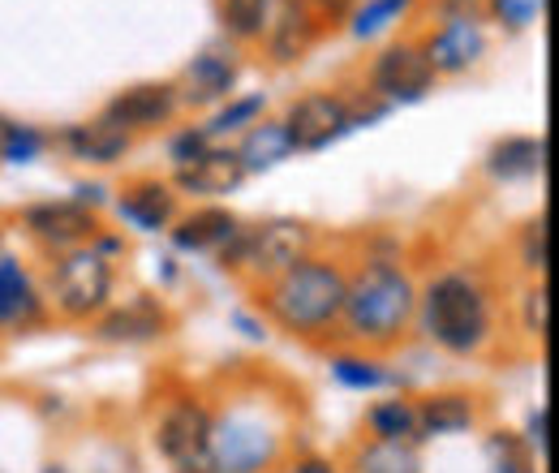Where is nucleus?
Returning <instances> with one entry per match:
<instances>
[{"instance_id":"1","label":"nucleus","mask_w":559,"mask_h":473,"mask_svg":"<svg viewBox=\"0 0 559 473\" xmlns=\"http://www.w3.org/2000/svg\"><path fill=\"white\" fill-rule=\"evenodd\" d=\"M345 288H349V275L336 263L306 255L301 263L280 271L263 301H267V315L288 336H323L345 310Z\"/></svg>"},{"instance_id":"2","label":"nucleus","mask_w":559,"mask_h":473,"mask_svg":"<svg viewBox=\"0 0 559 473\" xmlns=\"http://www.w3.org/2000/svg\"><path fill=\"white\" fill-rule=\"evenodd\" d=\"M490 293L469 271H443L421 293V332L439 348L469 357L490 340Z\"/></svg>"},{"instance_id":"3","label":"nucleus","mask_w":559,"mask_h":473,"mask_svg":"<svg viewBox=\"0 0 559 473\" xmlns=\"http://www.w3.org/2000/svg\"><path fill=\"white\" fill-rule=\"evenodd\" d=\"M418 315V288L414 280L392 263H366L345 288V328L353 340L366 344H392Z\"/></svg>"},{"instance_id":"4","label":"nucleus","mask_w":559,"mask_h":473,"mask_svg":"<svg viewBox=\"0 0 559 473\" xmlns=\"http://www.w3.org/2000/svg\"><path fill=\"white\" fill-rule=\"evenodd\" d=\"M388 108L374 104L366 113H353V104L336 91H306L288 104V113L280 117L284 134L293 155H314V151H328L332 142H341L345 134L361 130V126H374Z\"/></svg>"},{"instance_id":"5","label":"nucleus","mask_w":559,"mask_h":473,"mask_svg":"<svg viewBox=\"0 0 559 473\" xmlns=\"http://www.w3.org/2000/svg\"><path fill=\"white\" fill-rule=\"evenodd\" d=\"M52 301L73 323L99 319L112 301V259L99 255L95 246H78L70 255H61V263L52 271Z\"/></svg>"},{"instance_id":"6","label":"nucleus","mask_w":559,"mask_h":473,"mask_svg":"<svg viewBox=\"0 0 559 473\" xmlns=\"http://www.w3.org/2000/svg\"><path fill=\"white\" fill-rule=\"evenodd\" d=\"M280 452V430L263 413H228L211 426L207 465L211 473H263Z\"/></svg>"},{"instance_id":"7","label":"nucleus","mask_w":559,"mask_h":473,"mask_svg":"<svg viewBox=\"0 0 559 473\" xmlns=\"http://www.w3.org/2000/svg\"><path fill=\"white\" fill-rule=\"evenodd\" d=\"M310 228L301 220H267L259 228H241L237 241L224 250V268H246L254 275H272L288 271L310 255Z\"/></svg>"},{"instance_id":"8","label":"nucleus","mask_w":559,"mask_h":473,"mask_svg":"<svg viewBox=\"0 0 559 473\" xmlns=\"http://www.w3.org/2000/svg\"><path fill=\"white\" fill-rule=\"evenodd\" d=\"M181 113V95L173 82H139V86H126L117 91L108 104H104V121L117 126L121 134H151V130H164L173 126Z\"/></svg>"},{"instance_id":"9","label":"nucleus","mask_w":559,"mask_h":473,"mask_svg":"<svg viewBox=\"0 0 559 473\" xmlns=\"http://www.w3.org/2000/svg\"><path fill=\"white\" fill-rule=\"evenodd\" d=\"M435 69L421 57V44H392L374 57L370 66V91L383 99V108L392 104H418L435 91Z\"/></svg>"},{"instance_id":"10","label":"nucleus","mask_w":559,"mask_h":473,"mask_svg":"<svg viewBox=\"0 0 559 473\" xmlns=\"http://www.w3.org/2000/svg\"><path fill=\"white\" fill-rule=\"evenodd\" d=\"M421 57L430 61L435 78H456L469 73L487 57V26L478 13H452L443 26H435L421 39Z\"/></svg>"},{"instance_id":"11","label":"nucleus","mask_w":559,"mask_h":473,"mask_svg":"<svg viewBox=\"0 0 559 473\" xmlns=\"http://www.w3.org/2000/svg\"><path fill=\"white\" fill-rule=\"evenodd\" d=\"M22 228H26L39 246H48V250H57V255H70V250H78V246H86V241L99 237L95 211L73 203V199H52V203L26 206V211H22Z\"/></svg>"},{"instance_id":"12","label":"nucleus","mask_w":559,"mask_h":473,"mask_svg":"<svg viewBox=\"0 0 559 473\" xmlns=\"http://www.w3.org/2000/svg\"><path fill=\"white\" fill-rule=\"evenodd\" d=\"M211 426H215V417L207 413V405H199V401H173V405L164 409L159 426H155V448L177 470L181 465H199V461H207Z\"/></svg>"},{"instance_id":"13","label":"nucleus","mask_w":559,"mask_h":473,"mask_svg":"<svg viewBox=\"0 0 559 473\" xmlns=\"http://www.w3.org/2000/svg\"><path fill=\"white\" fill-rule=\"evenodd\" d=\"M241 78V61L233 48H207L199 52L190 66L181 69V78L173 82L181 95V108H211V104H228Z\"/></svg>"},{"instance_id":"14","label":"nucleus","mask_w":559,"mask_h":473,"mask_svg":"<svg viewBox=\"0 0 559 473\" xmlns=\"http://www.w3.org/2000/svg\"><path fill=\"white\" fill-rule=\"evenodd\" d=\"M323 26H328V22L314 17L301 0H280L276 17H272V26H267V35H263L267 61H272V66H297V61H306L310 48L319 44Z\"/></svg>"},{"instance_id":"15","label":"nucleus","mask_w":559,"mask_h":473,"mask_svg":"<svg viewBox=\"0 0 559 473\" xmlns=\"http://www.w3.org/2000/svg\"><path fill=\"white\" fill-rule=\"evenodd\" d=\"M246 186V168L233 146H211L190 168H177V190L194 199H224Z\"/></svg>"},{"instance_id":"16","label":"nucleus","mask_w":559,"mask_h":473,"mask_svg":"<svg viewBox=\"0 0 559 473\" xmlns=\"http://www.w3.org/2000/svg\"><path fill=\"white\" fill-rule=\"evenodd\" d=\"M61 146L70 151V159H78V164L108 168V164H117V159H126V155H130L134 138L121 134L117 126H108L104 117H95V121L66 126V130H61Z\"/></svg>"},{"instance_id":"17","label":"nucleus","mask_w":559,"mask_h":473,"mask_svg":"<svg viewBox=\"0 0 559 473\" xmlns=\"http://www.w3.org/2000/svg\"><path fill=\"white\" fill-rule=\"evenodd\" d=\"M487 173L495 181H534L547 168V138L538 134H508L495 138L487 151Z\"/></svg>"},{"instance_id":"18","label":"nucleus","mask_w":559,"mask_h":473,"mask_svg":"<svg viewBox=\"0 0 559 473\" xmlns=\"http://www.w3.org/2000/svg\"><path fill=\"white\" fill-rule=\"evenodd\" d=\"M117 215L126 224H134L142 233H159V228H173L177 224V190L168 181H134L126 190V199H117Z\"/></svg>"},{"instance_id":"19","label":"nucleus","mask_w":559,"mask_h":473,"mask_svg":"<svg viewBox=\"0 0 559 473\" xmlns=\"http://www.w3.org/2000/svg\"><path fill=\"white\" fill-rule=\"evenodd\" d=\"M241 233V220L224 206H199L194 215L177 220L173 228V246L186 255H203V250H228Z\"/></svg>"},{"instance_id":"20","label":"nucleus","mask_w":559,"mask_h":473,"mask_svg":"<svg viewBox=\"0 0 559 473\" xmlns=\"http://www.w3.org/2000/svg\"><path fill=\"white\" fill-rule=\"evenodd\" d=\"M44 319V297L35 293L31 275L17 259H0V323L4 328H31Z\"/></svg>"},{"instance_id":"21","label":"nucleus","mask_w":559,"mask_h":473,"mask_svg":"<svg viewBox=\"0 0 559 473\" xmlns=\"http://www.w3.org/2000/svg\"><path fill=\"white\" fill-rule=\"evenodd\" d=\"M164 328H168V315L155 301H130L126 310L104 315L99 328H95V336L112 340V344H139V340L164 336Z\"/></svg>"},{"instance_id":"22","label":"nucleus","mask_w":559,"mask_h":473,"mask_svg":"<svg viewBox=\"0 0 559 473\" xmlns=\"http://www.w3.org/2000/svg\"><path fill=\"white\" fill-rule=\"evenodd\" d=\"M233 151H237L246 177H250V173H267V168H276L284 159H293V146H288V134H284L280 121H254Z\"/></svg>"},{"instance_id":"23","label":"nucleus","mask_w":559,"mask_h":473,"mask_svg":"<svg viewBox=\"0 0 559 473\" xmlns=\"http://www.w3.org/2000/svg\"><path fill=\"white\" fill-rule=\"evenodd\" d=\"M474 417H478V409L465 392H439V397L418 405V439H439V435L469 430Z\"/></svg>"},{"instance_id":"24","label":"nucleus","mask_w":559,"mask_h":473,"mask_svg":"<svg viewBox=\"0 0 559 473\" xmlns=\"http://www.w3.org/2000/svg\"><path fill=\"white\" fill-rule=\"evenodd\" d=\"M280 0H219V26L233 44H263Z\"/></svg>"},{"instance_id":"25","label":"nucleus","mask_w":559,"mask_h":473,"mask_svg":"<svg viewBox=\"0 0 559 473\" xmlns=\"http://www.w3.org/2000/svg\"><path fill=\"white\" fill-rule=\"evenodd\" d=\"M366 426L379 444H414L418 439V405L405 397H388L366 409Z\"/></svg>"},{"instance_id":"26","label":"nucleus","mask_w":559,"mask_h":473,"mask_svg":"<svg viewBox=\"0 0 559 473\" xmlns=\"http://www.w3.org/2000/svg\"><path fill=\"white\" fill-rule=\"evenodd\" d=\"M263 113H267V95L263 91L259 95H233L228 104H219L207 121H203V134L211 142H219V138L228 134H246L254 121H263Z\"/></svg>"},{"instance_id":"27","label":"nucleus","mask_w":559,"mask_h":473,"mask_svg":"<svg viewBox=\"0 0 559 473\" xmlns=\"http://www.w3.org/2000/svg\"><path fill=\"white\" fill-rule=\"evenodd\" d=\"M357 473H418L414 444H370L357 452Z\"/></svg>"},{"instance_id":"28","label":"nucleus","mask_w":559,"mask_h":473,"mask_svg":"<svg viewBox=\"0 0 559 473\" xmlns=\"http://www.w3.org/2000/svg\"><path fill=\"white\" fill-rule=\"evenodd\" d=\"M409 9H414V0H366V4H357L349 13L353 35H357V39H374V35H383L392 22H401Z\"/></svg>"},{"instance_id":"29","label":"nucleus","mask_w":559,"mask_h":473,"mask_svg":"<svg viewBox=\"0 0 559 473\" xmlns=\"http://www.w3.org/2000/svg\"><path fill=\"white\" fill-rule=\"evenodd\" d=\"M48 142H52V138L44 134L39 126L13 121L9 134H4V142H0V159H4V164H35V159H44Z\"/></svg>"},{"instance_id":"30","label":"nucleus","mask_w":559,"mask_h":473,"mask_svg":"<svg viewBox=\"0 0 559 473\" xmlns=\"http://www.w3.org/2000/svg\"><path fill=\"white\" fill-rule=\"evenodd\" d=\"M490 465L495 473H534V452L525 439H516L512 430H495L487 439Z\"/></svg>"},{"instance_id":"31","label":"nucleus","mask_w":559,"mask_h":473,"mask_svg":"<svg viewBox=\"0 0 559 473\" xmlns=\"http://www.w3.org/2000/svg\"><path fill=\"white\" fill-rule=\"evenodd\" d=\"M521 268L530 275H547L551 268V220L538 215L521 228Z\"/></svg>"},{"instance_id":"32","label":"nucleus","mask_w":559,"mask_h":473,"mask_svg":"<svg viewBox=\"0 0 559 473\" xmlns=\"http://www.w3.org/2000/svg\"><path fill=\"white\" fill-rule=\"evenodd\" d=\"M332 375L353 388V392H374V388H388L392 375L379 366V362H366V357H336L332 362Z\"/></svg>"},{"instance_id":"33","label":"nucleus","mask_w":559,"mask_h":473,"mask_svg":"<svg viewBox=\"0 0 559 473\" xmlns=\"http://www.w3.org/2000/svg\"><path fill=\"white\" fill-rule=\"evenodd\" d=\"M547 0H487L490 22H499L503 31H530L543 17Z\"/></svg>"},{"instance_id":"34","label":"nucleus","mask_w":559,"mask_h":473,"mask_svg":"<svg viewBox=\"0 0 559 473\" xmlns=\"http://www.w3.org/2000/svg\"><path fill=\"white\" fill-rule=\"evenodd\" d=\"M521 315H525V332H530V336L547 340V332H551V288H547V284L530 288Z\"/></svg>"},{"instance_id":"35","label":"nucleus","mask_w":559,"mask_h":473,"mask_svg":"<svg viewBox=\"0 0 559 473\" xmlns=\"http://www.w3.org/2000/svg\"><path fill=\"white\" fill-rule=\"evenodd\" d=\"M211 146H215V142L203 134V126H186L181 134H173V142H168V159H173L177 168H190L199 155H207Z\"/></svg>"},{"instance_id":"36","label":"nucleus","mask_w":559,"mask_h":473,"mask_svg":"<svg viewBox=\"0 0 559 473\" xmlns=\"http://www.w3.org/2000/svg\"><path fill=\"white\" fill-rule=\"evenodd\" d=\"M547 422H551L547 405H543L538 413H534V417H530V444H534L538 452H547Z\"/></svg>"},{"instance_id":"37","label":"nucleus","mask_w":559,"mask_h":473,"mask_svg":"<svg viewBox=\"0 0 559 473\" xmlns=\"http://www.w3.org/2000/svg\"><path fill=\"white\" fill-rule=\"evenodd\" d=\"M288 473H336V470H332V461H323V457H306V461H297Z\"/></svg>"},{"instance_id":"38","label":"nucleus","mask_w":559,"mask_h":473,"mask_svg":"<svg viewBox=\"0 0 559 473\" xmlns=\"http://www.w3.org/2000/svg\"><path fill=\"white\" fill-rule=\"evenodd\" d=\"M439 4H443L448 13H474V4H478V0H439Z\"/></svg>"},{"instance_id":"39","label":"nucleus","mask_w":559,"mask_h":473,"mask_svg":"<svg viewBox=\"0 0 559 473\" xmlns=\"http://www.w3.org/2000/svg\"><path fill=\"white\" fill-rule=\"evenodd\" d=\"M181 473H211L207 461H199V465H181Z\"/></svg>"},{"instance_id":"40","label":"nucleus","mask_w":559,"mask_h":473,"mask_svg":"<svg viewBox=\"0 0 559 473\" xmlns=\"http://www.w3.org/2000/svg\"><path fill=\"white\" fill-rule=\"evenodd\" d=\"M9 126H13V121H9L4 113H0V142H4V134H9Z\"/></svg>"},{"instance_id":"41","label":"nucleus","mask_w":559,"mask_h":473,"mask_svg":"<svg viewBox=\"0 0 559 473\" xmlns=\"http://www.w3.org/2000/svg\"><path fill=\"white\" fill-rule=\"evenodd\" d=\"M0 246H4V233H0Z\"/></svg>"},{"instance_id":"42","label":"nucleus","mask_w":559,"mask_h":473,"mask_svg":"<svg viewBox=\"0 0 559 473\" xmlns=\"http://www.w3.org/2000/svg\"><path fill=\"white\" fill-rule=\"evenodd\" d=\"M48 473H57V470H48Z\"/></svg>"}]
</instances>
